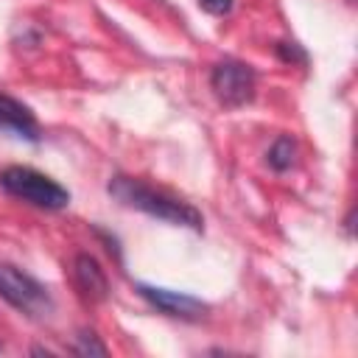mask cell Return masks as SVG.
Instances as JSON below:
<instances>
[{
	"instance_id": "obj_8",
	"label": "cell",
	"mask_w": 358,
	"mask_h": 358,
	"mask_svg": "<svg viewBox=\"0 0 358 358\" xmlns=\"http://www.w3.org/2000/svg\"><path fill=\"white\" fill-rule=\"evenodd\" d=\"M294 159H296V143H294L291 134H280V137L271 143V148L266 151V162H268V168L277 171V173L288 171V168L294 165Z\"/></svg>"
},
{
	"instance_id": "obj_4",
	"label": "cell",
	"mask_w": 358,
	"mask_h": 358,
	"mask_svg": "<svg viewBox=\"0 0 358 358\" xmlns=\"http://www.w3.org/2000/svg\"><path fill=\"white\" fill-rule=\"evenodd\" d=\"M210 87L227 109H238L255 98V70L243 62L224 59L210 73Z\"/></svg>"
},
{
	"instance_id": "obj_1",
	"label": "cell",
	"mask_w": 358,
	"mask_h": 358,
	"mask_svg": "<svg viewBox=\"0 0 358 358\" xmlns=\"http://www.w3.org/2000/svg\"><path fill=\"white\" fill-rule=\"evenodd\" d=\"M106 190L120 204L134 207V210H140V213H145L151 218H159V221H168V224H176V227H187L193 232L204 229V218L193 204H187V201H182V199H176V196H171L165 190H154L140 179L112 176Z\"/></svg>"
},
{
	"instance_id": "obj_3",
	"label": "cell",
	"mask_w": 358,
	"mask_h": 358,
	"mask_svg": "<svg viewBox=\"0 0 358 358\" xmlns=\"http://www.w3.org/2000/svg\"><path fill=\"white\" fill-rule=\"evenodd\" d=\"M0 296L11 308H17L20 313H25L31 319L50 316V310H53V299H50L48 288L39 280H34L31 274H25L8 263H0Z\"/></svg>"
},
{
	"instance_id": "obj_2",
	"label": "cell",
	"mask_w": 358,
	"mask_h": 358,
	"mask_svg": "<svg viewBox=\"0 0 358 358\" xmlns=\"http://www.w3.org/2000/svg\"><path fill=\"white\" fill-rule=\"evenodd\" d=\"M0 187L34 207L42 210H64L70 204V193L53 182L50 176L28 168V165H11L0 173Z\"/></svg>"
},
{
	"instance_id": "obj_7",
	"label": "cell",
	"mask_w": 358,
	"mask_h": 358,
	"mask_svg": "<svg viewBox=\"0 0 358 358\" xmlns=\"http://www.w3.org/2000/svg\"><path fill=\"white\" fill-rule=\"evenodd\" d=\"M0 131H8L28 143H39V123L34 112L6 92H0Z\"/></svg>"
},
{
	"instance_id": "obj_5",
	"label": "cell",
	"mask_w": 358,
	"mask_h": 358,
	"mask_svg": "<svg viewBox=\"0 0 358 358\" xmlns=\"http://www.w3.org/2000/svg\"><path fill=\"white\" fill-rule=\"evenodd\" d=\"M137 294L151 305L157 308L159 313L165 316H176V319H187V322H196L207 313V305L190 294H179V291H168V288H157V285H145L140 282L137 285Z\"/></svg>"
},
{
	"instance_id": "obj_11",
	"label": "cell",
	"mask_w": 358,
	"mask_h": 358,
	"mask_svg": "<svg viewBox=\"0 0 358 358\" xmlns=\"http://www.w3.org/2000/svg\"><path fill=\"white\" fill-rule=\"evenodd\" d=\"M199 6H201L207 14H213V17H224V14L232 11L235 0H199Z\"/></svg>"
},
{
	"instance_id": "obj_9",
	"label": "cell",
	"mask_w": 358,
	"mask_h": 358,
	"mask_svg": "<svg viewBox=\"0 0 358 358\" xmlns=\"http://www.w3.org/2000/svg\"><path fill=\"white\" fill-rule=\"evenodd\" d=\"M73 352H78V355H106V344H101L92 330H81Z\"/></svg>"
},
{
	"instance_id": "obj_10",
	"label": "cell",
	"mask_w": 358,
	"mask_h": 358,
	"mask_svg": "<svg viewBox=\"0 0 358 358\" xmlns=\"http://www.w3.org/2000/svg\"><path fill=\"white\" fill-rule=\"evenodd\" d=\"M274 50L285 64H308V53L296 42H277Z\"/></svg>"
},
{
	"instance_id": "obj_6",
	"label": "cell",
	"mask_w": 358,
	"mask_h": 358,
	"mask_svg": "<svg viewBox=\"0 0 358 358\" xmlns=\"http://www.w3.org/2000/svg\"><path fill=\"white\" fill-rule=\"evenodd\" d=\"M73 280H76V288L81 291L84 299L90 302H103L109 296V280H106V271L101 268V263L87 255V252H78L73 257Z\"/></svg>"
}]
</instances>
